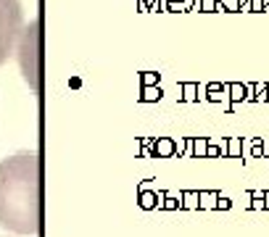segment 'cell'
I'll list each match as a JSON object with an SVG mask.
<instances>
[{
	"label": "cell",
	"mask_w": 269,
	"mask_h": 237,
	"mask_svg": "<svg viewBox=\"0 0 269 237\" xmlns=\"http://www.w3.org/2000/svg\"><path fill=\"white\" fill-rule=\"evenodd\" d=\"M264 158H266V164H269V153H266V155H264Z\"/></svg>",
	"instance_id": "cell-14"
},
{
	"label": "cell",
	"mask_w": 269,
	"mask_h": 237,
	"mask_svg": "<svg viewBox=\"0 0 269 237\" xmlns=\"http://www.w3.org/2000/svg\"><path fill=\"white\" fill-rule=\"evenodd\" d=\"M240 150H243L240 140H237V137H232V140L227 142V155H240Z\"/></svg>",
	"instance_id": "cell-7"
},
{
	"label": "cell",
	"mask_w": 269,
	"mask_h": 237,
	"mask_svg": "<svg viewBox=\"0 0 269 237\" xmlns=\"http://www.w3.org/2000/svg\"><path fill=\"white\" fill-rule=\"evenodd\" d=\"M216 205H219V208H230V200H227V198H222Z\"/></svg>",
	"instance_id": "cell-11"
},
{
	"label": "cell",
	"mask_w": 269,
	"mask_h": 237,
	"mask_svg": "<svg viewBox=\"0 0 269 237\" xmlns=\"http://www.w3.org/2000/svg\"><path fill=\"white\" fill-rule=\"evenodd\" d=\"M251 11H264V0H251Z\"/></svg>",
	"instance_id": "cell-10"
},
{
	"label": "cell",
	"mask_w": 269,
	"mask_h": 237,
	"mask_svg": "<svg viewBox=\"0 0 269 237\" xmlns=\"http://www.w3.org/2000/svg\"><path fill=\"white\" fill-rule=\"evenodd\" d=\"M264 13H269V0H264Z\"/></svg>",
	"instance_id": "cell-13"
},
{
	"label": "cell",
	"mask_w": 269,
	"mask_h": 237,
	"mask_svg": "<svg viewBox=\"0 0 269 237\" xmlns=\"http://www.w3.org/2000/svg\"><path fill=\"white\" fill-rule=\"evenodd\" d=\"M256 103H266L269 100V85H256V95H253Z\"/></svg>",
	"instance_id": "cell-5"
},
{
	"label": "cell",
	"mask_w": 269,
	"mask_h": 237,
	"mask_svg": "<svg viewBox=\"0 0 269 237\" xmlns=\"http://www.w3.org/2000/svg\"><path fill=\"white\" fill-rule=\"evenodd\" d=\"M251 153H253V158H264V155H266L264 140H253V145H251Z\"/></svg>",
	"instance_id": "cell-6"
},
{
	"label": "cell",
	"mask_w": 269,
	"mask_h": 237,
	"mask_svg": "<svg viewBox=\"0 0 269 237\" xmlns=\"http://www.w3.org/2000/svg\"><path fill=\"white\" fill-rule=\"evenodd\" d=\"M24 32V11L19 0H0V66L13 56Z\"/></svg>",
	"instance_id": "cell-3"
},
{
	"label": "cell",
	"mask_w": 269,
	"mask_h": 237,
	"mask_svg": "<svg viewBox=\"0 0 269 237\" xmlns=\"http://www.w3.org/2000/svg\"><path fill=\"white\" fill-rule=\"evenodd\" d=\"M203 205H216V195L214 193H206L203 195Z\"/></svg>",
	"instance_id": "cell-9"
},
{
	"label": "cell",
	"mask_w": 269,
	"mask_h": 237,
	"mask_svg": "<svg viewBox=\"0 0 269 237\" xmlns=\"http://www.w3.org/2000/svg\"><path fill=\"white\" fill-rule=\"evenodd\" d=\"M203 6H206V8H211V6H214V0H203Z\"/></svg>",
	"instance_id": "cell-12"
},
{
	"label": "cell",
	"mask_w": 269,
	"mask_h": 237,
	"mask_svg": "<svg viewBox=\"0 0 269 237\" xmlns=\"http://www.w3.org/2000/svg\"><path fill=\"white\" fill-rule=\"evenodd\" d=\"M230 92H232V95H230L232 100H246V98H248V95H246V92H248V90H246V85H232V87H230Z\"/></svg>",
	"instance_id": "cell-4"
},
{
	"label": "cell",
	"mask_w": 269,
	"mask_h": 237,
	"mask_svg": "<svg viewBox=\"0 0 269 237\" xmlns=\"http://www.w3.org/2000/svg\"><path fill=\"white\" fill-rule=\"evenodd\" d=\"M225 8L227 11H240V0H225Z\"/></svg>",
	"instance_id": "cell-8"
},
{
	"label": "cell",
	"mask_w": 269,
	"mask_h": 237,
	"mask_svg": "<svg viewBox=\"0 0 269 237\" xmlns=\"http://www.w3.org/2000/svg\"><path fill=\"white\" fill-rule=\"evenodd\" d=\"M40 155L21 150L0 161V227L11 234L40 232Z\"/></svg>",
	"instance_id": "cell-1"
},
{
	"label": "cell",
	"mask_w": 269,
	"mask_h": 237,
	"mask_svg": "<svg viewBox=\"0 0 269 237\" xmlns=\"http://www.w3.org/2000/svg\"><path fill=\"white\" fill-rule=\"evenodd\" d=\"M16 58H19L21 74L27 79V85L40 92L42 90V32H40V19H35L24 32L19 42H16Z\"/></svg>",
	"instance_id": "cell-2"
}]
</instances>
